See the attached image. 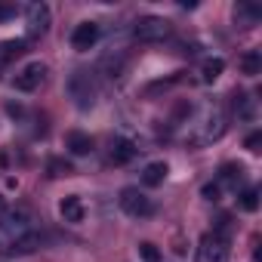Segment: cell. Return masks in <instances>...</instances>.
<instances>
[{
  "mask_svg": "<svg viewBox=\"0 0 262 262\" xmlns=\"http://www.w3.org/2000/svg\"><path fill=\"white\" fill-rule=\"evenodd\" d=\"M201 194H204V201H213V204H216V201H222V185H219V182H207V185L201 188Z\"/></svg>",
  "mask_w": 262,
  "mask_h": 262,
  "instance_id": "25",
  "label": "cell"
},
{
  "mask_svg": "<svg viewBox=\"0 0 262 262\" xmlns=\"http://www.w3.org/2000/svg\"><path fill=\"white\" fill-rule=\"evenodd\" d=\"M40 244H43V234L34 228V231H28L25 237H19V241H16L10 250H7V256H28V253H34Z\"/></svg>",
  "mask_w": 262,
  "mask_h": 262,
  "instance_id": "15",
  "label": "cell"
},
{
  "mask_svg": "<svg viewBox=\"0 0 262 262\" xmlns=\"http://www.w3.org/2000/svg\"><path fill=\"white\" fill-rule=\"evenodd\" d=\"M167 173H170L167 161H151V164L142 170V185H145V188H158V185H164Z\"/></svg>",
  "mask_w": 262,
  "mask_h": 262,
  "instance_id": "14",
  "label": "cell"
},
{
  "mask_svg": "<svg viewBox=\"0 0 262 262\" xmlns=\"http://www.w3.org/2000/svg\"><path fill=\"white\" fill-rule=\"evenodd\" d=\"M241 71H244L247 77H256V74H262V53H259V50H250V53H244V56H241Z\"/></svg>",
  "mask_w": 262,
  "mask_h": 262,
  "instance_id": "19",
  "label": "cell"
},
{
  "mask_svg": "<svg viewBox=\"0 0 262 262\" xmlns=\"http://www.w3.org/2000/svg\"><path fill=\"white\" fill-rule=\"evenodd\" d=\"M237 204H241V210L256 213V210H259V188H244V191L237 194Z\"/></svg>",
  "mask_w": 262,
  "mask_h": 262,
  "instance_id": "22",
  "label": "cell"
},
{
  "mask_svg": "<svg viewBox=\"0 0 262 262\" xmlns=\"http://www.w3.org/2000/svg\"><path fill=\"white\" fill-rule=\"evenodd\" d=\"M222 71H225V59H219V56L204 59V65H201V80H204V83H213V80L222 77Z\"/></svg>",
  "mask_w": 262,
  "mask_h": 262,
  "instance_id": "17",
  "label": "cell"
},
{
  "mask_svg": "<svg viewBox=\"0 0 262 262\" xmlns=\"http://www.w3.org/2000/svg\"><path fill=\"white\" fill-rule=\"evenodd\" d=\"M25 53V40H7V43H0V68H4L10 59L22 56Z\"/></svg>",
  "mask_w": 262,
  "mask_h": 262,
  "instance_id": "20",
  "label": "cell"
},
{
  "mask_svg": "<svg viewBox=\"0 0 262 262\" xmlns=\"http://www.w3.org/2000/svg\"><path fill=\"white\" fill-rule=\"evenodd\" d=\"M198 262H228L231 259V241L225 231H207L201 241H198V253H194Z\"/></svg>",
  "mask_w": 262,
  "mask_h": 262,
  "instance_id": "4",
  "label": "cell"
},
{
  "mask_svg": "<svg viewBox=\"0 0 262 262\" xmlns=\"http://www.w3.org/2000/svg\"><path fill=\"white\" fill-rule=\"evenodd\" d=\"M65 148L74 158H86V155H93V136L80 133V129H71V133L65 136Z\"/></svg>",
  "mask_w": 262,
  "mask_h": 262,
  "instance_id": "13",
  "label": "cell"
},
{
  "mask_svg": "<svg viewBox=\"0 0 262 262\" xmlns=\"http://www.w3.org/2000/svg\"><path fill=\"white\" fill-rule=\"evenodd\" d=\"M117 204H120V210L126 216H133V219H145V216L155 213V201L145 191H139V188H123L120 198H117Z\"/></svg>",
  "mask_w": 262,
  "mask_h": 262,
  "instance_id": "6",
  "label": "cell"
},
{
  "mask_svg": "<svg viewBox=\"0 0 262 262\" xmlns=\"http://www.w3.org/2000/svg\"><path fill=\"white\" fill-rule=\"evenodd\" d=\"M225 126H228L225 111H222L219 105L207 102V105H201V108H198V114L188 120V136H185V139H188L191 145H210V142L222 139Z\"/></svg>",
  "mask_w": 262,
  "mask_h": 262,
  "instance_id": "1",
  "label": "cell"
},
{
  "mask_svg": "<svg viewBox=\"0 0 262 262\" xmlns=\"http://www.w3.org/2000/svg\"><path fill=\"white\" fill-rule=\"evenodd\" d=\"M139 155V145L133 142V139H126V136H117L114 142H111V164H117V167H123V164H129Z\"/></svg>",
  "mask_w": 262,
  "mask_h": 262,
  "instance_id": "10",
  "label": "cell"
},
{
  "mask_svg": "<svg viewBox=\"0 0 262 262\" xmlns=\"http://www.w3.org/2000/svg\"><path fill=\"white\" fill-rule=\"evenodd\" d=\"M16 16V7L13 4H0V22H7V19H13Z\"/></svg>",
  "mask_w": 262,
  "mask_h": 262,
  "instance_id": "27",
  "label": "cell"
},
{
  "mask_svg": "<svg viewBox=\"0 0 262 262\" xmlns=\"http://www.w3.org/2000/svg\"><path fill=\"white\" fill-rule=\"evenodd\" d=\"M241 179H244V167H241V164H222V167H219V179H216V182H219L222 188H234V191H237V182H241Z\"/></svg>",
  "mask_w": 262,
  "mask_h": 262,
  "instance_id": "16",
  "label": "cell"
},
{
  "mask_svg": "<svg viewBox=\"0 0 262 262\" xmlns=\"http://www.w3.org/2000/svg\"><path fill=\"white\" fill-rule=\"evenodd\" d=\"M50 25H53V13H50L47 4H31V7L25 10V31H28L31 40L43 37V34L50 31Z\"/></svg>",
  "mask_w": 262,
  "mask_h": 262,
  "instance_id": "8",
  "label": "cell"
},
{
  "mask_svg": "<svg viewBox=\"0 0 262 262\" xmlns=\"http://www.w3.org/2000/svg\"><path fill=\"white\" fill-rule=\"evenodd\" d=\"M170 31H173V25H170L164 16H142V19L133 25V37H136L139 43H161V40L170 37Z\"/></svg>",
  "mask_w": 262,
  "mask_h": 262,
  "instance_id": "5",
  "label": "cell"
},
{
  "mask_svg": "<svg viewBox=\"0 0 262 262\" xmlns=\"http://www.w3.org/2000/svg\"><path fill=\"white\" fill-rule=\"evenodd\" d=\"M99 37H102V28H99L96 22H80V25L71 31V47H74L77 53H86V50H93V47L99 43Z\"/></svg>",
  "mask_w": 262,
  "mask_h": 262,
  "instance_id": "9",
  "label": "cell"
},
{
  "mask_svg": "<svg viewBox=\"0 0 262 262\" xmlns=\"http://www.w3.org/2000/svg\"><path fill=\"white\" fill-rule=\"evenodd\" d=\"M43 80H47V65L43 62H28L13 74V86L19 93H34V90L43 86Z\"/></svg>",
  "mask_w": 262,
  "mask_h": 262,
  "instance_id": "7",
  "label": "cell"
},
{
  "mask_svg": "<svg viewBox=\"0 0 262 262\" xmlns=\"http://www.w3.org/2000/svg\"><path fill=\"white\" fill-rule=\"evenodd\" d=\"M34 231V219L25 207H10L0 213V253H7L19 237Z\"/></svg>",
  "mask_w": 262,
  "mask_h": 262,
  "instance_id": "2",
  "label": "cell"
},
{
  "mask_svg": "<svg viewBox=\"0 0 262 262\" xmlns=\"http://www.w3.org/2000/svg\"><path fill=\"white\" fill-rule=\"evenodd\" d=\"M102 68L108 71V77H120V71H123V53H108L105 59H102Z\"/></svg>",
  "mask_w": 262,
  "mask_h": 262,
  "instance_id": "23",
  "label": "cell"
},
{
  "mask_svg": "<svg viewBox=\"0 0 262 262\" xmlns=\"http://www.w3.org/2000/svg\"><path fill=\"white\" fill-rule=\"evenodd\" d=\"M47 173H50V179H62V176H71L74 167H71L65 158H50V161H47Z\"/></svg>",
  "mask_w": 262,
  "mask_h": 262,
  "instance_id": "21",
  "label": "cell"
},
{
  "mask_svg": "<svg viewBox=\"0 0 262 262\" xmlns=\"http://www.w3.org/2000/svg\"><path fill=\"white\" fill-rule=\"evenodd\" d=\"M65 93H68V99L80 108V111H90L93 105H96V99H99V86H96V77L90 74V71H74L71 77H68V83H65Z\"/></svg>",
  "mask_w": 262,
  "mask_h": 262,
  "instance_id": "3",
  "label": "cell"
},
{
  "mask_svg": "<svg viewBox=\"0 0 262 262\" xmlns=\"http://www.w3.org/2000/svg\"><path fill=\"white\" fill-rule=\"evenodd\" d=\"M244 145H247V151H259V145H262V133H259V129H253Z\"/></svg>",
  "mask_w": 262,
  "mask_h": 262,
  "instance_id": "26",
  "label": "cell"
},
{
  "mask_svg": "<svg viewBox=\"0 0 262 262\" xmlns=\"http://www.w3.org/2000/svg\"><path fill=\"white\" fill-rule=\"evenodd\" d=\"M59 216H62L65 222H71V225H80L83 216H86V207H83V201H80L77 194H68V198L59 201Z\"/></svg>",
  "mask_w": 262,
  "mask_h": 262,
  "instance_id": "11",
  "label": "cell"
},
{
  "mask_svg": "<svg viewBox=\"0 0 262 262\" xmlns=\"http://www.w3.org/2000/svg\"><path fill=\"white\" fill-rule=\"evenodd\" d=\"M139 259H142V262H161V250H158V244L142 241V244H139Z\"/></svg>",
  "mask_w": 262,
  "mask_h": 262,
  "instance_id": "24",
  "label": "cell"
},
{
  "mask_svg": "<svg viewBox=\"0 0 262 262\" xmlns=\"http://www.w3.org/2000/svg\"><path fill=\"white\" fill-rule=\"evenodd\" d=\"M259 19H262V7H259V4H250V0L234 4V25L253 28V25H259Z\"/></svg>",
  "mask_w": 262,
  "mask_h": 262,
  "instance_id": "12",
  "label": "cell"
},
{
  "mask_svg": "<svg viewBox=\"0 0 262 262\" xmlns=\"http://www.w3.org/2000/svg\"><path fill=\"white\" fill-rule=\"evenodd\" d=\"M234 114L244 117V120H253L256 117V99H250L247 93H234Z\"/></svg>",
  "mask_w": 262,
  "mask_h": 262,
  "instance_id": "18",
  "label": "cell"
}]
</instances>
